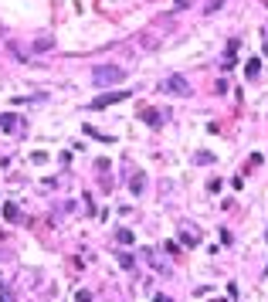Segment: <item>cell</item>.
<instances>
[{"mask_svg": "<svg viewBox=\"0 0 268 302\" xmlns=\"http://www.w3.org/2000/svg\"><path fill=\"white\" fill-rule=\"evenodd\" d=\"M122 78H126V68H119V65H95V68H92V82H95L98 89L119 85Z\"/></svg>", "mask_w": 268, "mask_h": 302, "instance_id": "obj_1", "label": "cell"}, {"mask_svg": "<svg viewBox=\"0 0 268 302\" xmlns=\"http://www.w3.org/2000/svg\"><path fill=\"white\" fill-rule=\"evenodd\" d=\"M160 89H163L167 95H190V92H193L190 82H187L183 75H167L163 82H160Z\"/></svg>", "mask_w": 268, "mask_h": 302, "instance_id": "obj_2", "label": "cell"}, {"mask_svg": "<svg viewBox=\"0 0 268 302\" xmlns=\"http://www.w3.org/2000/svg\"><path fill=\"white\" fill-rule=\"evenodd\" d=\"M143 258H146V262L153 265L156 272H163V275H170V262H167V258H160L156 251H150V248H143Z\"/></svg>", "mask_w": 268, "mask_h": 302, "instance_id": "obj_3", "label": "cell"}, {"mask_svg": "<svg viewBox=\"0 0 268 302\" xmlns=\"http://www.w3.org/2000/svg\"><path fill=\"white\" fill-rule=\"evenodd\" d=\"M129 92H105V95H98L95 102H92V109H105V105H115V102H122Z\"/></svg>", "mask_w": 268, "mask_h": 302, "instance_id": "obj_4", "label": "cell"}, {"mask_svg": "<svg viewBox=\"0 0 268 302\" xmlns=\"http://www.w3.org/2000/svg\"><path fill=\"white\" fill-rule=\"evenodd\" d=\"M0 129L20 132V129H24V119H20V115H0Z\"/></svg>", "mask_w": 268, "mask_h": 302, "instance_id": "obj_5", "label": "cell"}, {"mask_svg": "<svg viewBox=\"0 0 268 302\" xmlns=\"http://www.w3.org/2000/svg\"><path fill=\"white\" fill-rule=\"evenodd\" d=\"M129 190H133V197H139V194L146 190V173L143 170H136L133 177H129Z\"/></svg>", "mask_w": 268, "mask_h": 302, "instance_id": "obj_6", "label": "cell"}, {"mask_svg": "<svg viewBox=\"0 0 268 302\" xmlns=\"http://www.w3.org/2000/svg\"><path fill=\"white\" fill-rule=\"evenodd\" d=\"M180 241H183V245H200V231H197V227H183V231H180Z\"/></svg>", "mask_w": 268, "mask_h": 302, "instance_id": "obj_7", "label": "cell"}, {"mask_svg": "<svg viewBox=\"0 0 268 302\" xmlns=\"http://www.w3.org/2000/svg\"><path fill=\"white\" fill-rule=\"evenodd\" d=\"M48 48H55V38H51V34H41V38H34V51H48Z\"/></svg>", "mask_w": 268, "mask_h": 302, "instance_id": "obj_8", "label": "cell"}, {"mask_svg": "<svg viewBox=\"0 0 268 302\" xmlns=\"http://www.w3.org/2000/svg\"><path fill=\"white\" fill-rule=\"evenodd\" d=\"M143 122H146V126H160V122H163V112H156V109H146V112H143Z\"/></svg>", "mask_w": 268, "mask_h": 302, "instance_id": "obj_9", "label": "cell"}, {"mask_svg": "<svg viewBox=\"0 0 268 302\" xmlns=\"http://www.w3.org/2000/svg\"><path fill=\"white\" fill-rule=\"evenodd\" d=\"M3 217H7L10 224H17V221H20V210H17V204H3Z\"/></svg>", "mask_w": 268, "mask_h": 302, "instance_id": "obj_10", "label": "cell"}, {"mask_svg": "<svg viewBox=\"0 0 268 302\" xmlns=\"http://www.w3.org/2000/svg\"><path fill=\"white\" fill-rule=\"evenodd\" d=\"M115 241H119V245H133V231H129V227H119V231H115Z\"/></svg>", "mask_w": 268, "mask_h": 302, "instance_id": "obj_11", "label": "cell"}, {"mask_svg": "<svg viewBox=\"0 0 268 302\" xmlns=\"http://www.w3.org/2000/svg\"><path fill=\"white\" fill-rule=\"evenodd\" d=\"M7 48H10V55L17 58V61H27V51H24V48H20L17 41H7Z\"/></svg>", "mask_w": 268, "mask_h": 302, "instance_id": "obj_12", "label": "cell"}, {"mask_svg": "<svg viewBox=\"0 0 268 302\" xmlns=\"http://www.w3.org/2000/svg\"><path fill=\"white\" fill-rule=\"evenodd\" d=\"M115 258H119V265H122V268H133V265H136V258L129 255V251H115Z\"/></svg>", "mask_w": 268, "mask_h": 302, "instance_id": "obj_13", "label": "cell"}, {"mask_svg": "<svg viewBox=\"0 0 268 302\" xmlns=\"http://www.w3.org/2000/svg\"><path fill=\"white\" fill-rule=\"evenodd\" d=\"M139 44L153 51V48H160V38H153V34H143V38H139Z\"/></svg>", "mask_w": 268, "mask_h": 302, "instance_id": "obj_14", "label": "cell"}, {"mask_svg": "<svg viewBox=\"0 0 268 302\" xmlns=\"http://www.w3.org/2000/svg\"><path fill=\"white\" fill-rule=\"evenodd\" d=\"M258 72H262V61H248V68H245V75H248V78H258Z\"/></svg>", "mask_w": 268, "mask_h": 302, "instance_id": "obj_15", "label": "cell"}, {"mask_svg": "<svg viewBox=\"0 0 268 302\" xmlns=\"http://www.w3.org/2000/svg\"><path fill=\"white\" fill-rule=\"evenodd\" d=\"M193 163H214V156L207 150H200V153H193Z\"/></svg>", "mask_w": 268, "mask_h": 302, "instance_id": "obj_16", "label": "cell"}, {"mask_svg": "<svg viewBox=\"0 0 268 302\" xmlns=\"http://www.w3.org/2000/svg\"><path fill=\"white\" fill-rule=\"evenodd\" d=\"M224 7V0H207V7H204V14H217Z\"/></svg>", "mask_w": 268, "mask_h": 302, "instance_id": "obj_17", "label": "cell"}, {"mask_svg": "<svg viewBox=\"0 0 268 302\" xmlns=\"http://www.w3.org/2000/svg\"><path fill=\"white\" fill-rule=\"evenodd\" d=\"M75 302H92V292H89V289H78V292H75Z\"/></svg>", "mask_w": 268, "mask_h": 302, "instance_id": "obj_18", "label": "cell"}, {"mask_svg": "<svg viewBox=\"0 0 268 302\" xmlns=\"http://www.w3.org/2000/svg\"><path fill=\"white\" fill-rule=\"evenodd\" d=\"M173 3H177V10H187V3H190V0H173Z\"/></svg>", "mask_w": 268, "mask_h": 302, "instance_id": "obj_19", "label": "cell"}, {"mask_svg": "<svg viewBox=\"0 0 268 302\" xmlns=\"http://www.w3.org/2000/svg\"><path fill=\"white\" fill-rule=\"evenodd\" d=\"M153 302H173V299H170V296H163V292H160V296H156Z\"/></svg>", "mask_w": 268, "mask_h": 302, "instance_id": "obj_20", "label": "cell"}, {"mask_svg": "<svg viewBox=\"0 0 268 302\" xmlns=\"http://www.w3.org/2000/svg\"><path fill=\"white\" fill-rule=\"evenodd\" d=\"M0 302H10V296H7V292H3V289H0Z\"/></svg>", "mask_w": 268, "mask_h": 302, "instance_id": "obj_21", "label": "cell"}, {"mask_svg": "<svg viewBox=\"0 0 268 302\" xmlns=\"http://www.w3.org/2000/svg\"><path fill=\"white\" fill-rule=\"evenodd\" d=\"M265 55H268V38H265Z\"/></svg>", "mask_w": 268, "mask_h": 302, "instance_id": "obj_22", "label": "cell"}, {"mask_svg": "<svg viewBox=\"0 0 268 302\" xmlns=\"http://www.w3.org/2000/svg\"><path fill=\"white\" fill-rule=\"evenodd\" d=\"M0 38H3V27H0Z\"/></svg>", "mask_w": 268, "mask_h": 302, "instance_id": "obj_23", "label": "cell"}, {"mask_svg": "<svg viewBox=\"0 0 268 302\" xmlns=\"http://www.w3.org/2000/svg\"><path fill=\"white\" fill-rule=\"evenodd\" d=\"M214 302H224V299H214Z\"/></svg>", "mask_w": 268, "mask_h": 302, "instance_id": "obj_24", "label": "cell"}]
</instances>
